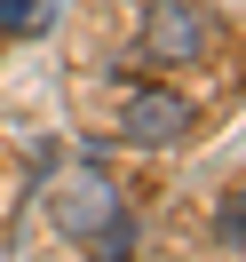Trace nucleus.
<instances>
[{"instance_id": "39448f33", "label": "nucleus", "mask_w": 246, "mask_h": 262, "mask_svg": "<svg viewBox=\"0 0 246 262\" xmlns=\"http://www.w3.org/2000/svg\"><path fill=\"white\" fill-rule=\"evenodd\" d=\"M40 24H48L40 0H0V32H40Z\"/></svg>"}, {"instance_id": "f03ea898", "label": "nucleus", "mask_w": 246, "mask_h": 262, "mask_svg": "<svg viewBox=\"0 0 246 262\" xmlns=\"http://www.w3.org/2000/svg\"><path fill=\"white\" fill-rule=\"evenodd\" d=\"M119 135H127L135 151H175L183 135H191V103H183L175 88H127V103H119Z\"/></svg>"}, {"instance_id": "f257e3e1", "label": "nucleus", "mask_w": 246, "mask_h": 262, "mask_svg": "<svg viewBox=\"0 0 246 262\" xmlns=\"http://www.w3.org/2000/svg\"><path fill=\"white\" fill-rule=\"evenodd\" d=\"M214 48H222V24H214L207 0H151V16H143L151 64H207Z\"/></svg>"}, {"instance_id": "423d86ee", "label": "nucleus", "mask_w": 246, "mask_h": 262, "mask_svg": "<svg viewBox=\"0 0 246 262\" xmlns=\"http://www.w3.org/2000/svg\"><path fill=\"white\" fill-rule=\"evenodd\" d=\"M214 238H222V246H246V191L230 199L222 214H214Z\"/></svg>"}, {"instance_id": "7ed1b4c3", "label": "nucleus", "mask_w": 246, "mask_h": 262, "mask_svg": "<svg viewBox=\"0 0 246 262\" xmlns=\"http://www.w3.org/2000/svg\"><path fill=\"white\" fill-rule=\"evenodd\" d=\"M111 214H119V199H111V183H103L96 167H87L80 183H64V199H56V223H64L72 238H87V230L111 223Z\"/></svg>"}, {"instance_id": "20e7f679", "label": "nucleus", "mask_w": 246, "mask_h": 262, "mask_svg": "<svg viewBox=\"0 0 246 262\" xmlns=\"http://www.w3.org/2000/svg\"><path fill=\"white\" fill-rule=\"evenodd\" d=\"M135 214H111V223H96L87 230V262H135Z\"/></svg>"}]
</instances>
